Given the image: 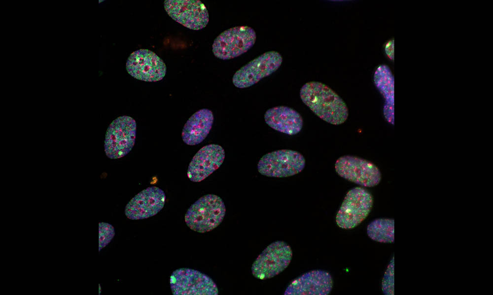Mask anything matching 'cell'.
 Returning <instances> with one entry per match:
<instances>
[{"mask_svg": "<svg viewBox=\"0 0 493 295\" xmlns=\"http://www.w3.org/2000/svg\"><path fill=\"white\" fill-rule=\"evenodd\" d=\"M166 196L164 192L156 186L149 187L135 196L127 204L125 214L132 220H140L152 217L164 207Z\"/></svg>", "mask_w": 493, "mask_h": 295, "instance_id": "cell-14", "label": "cell"}, {"mask_svg": "<svg viewBox=\"0 0 493 295\" xmlns=\"http://www.w3.org/2000/svg\"><path fill=\"white\" fill-rule=\"evenodd\" d=\"M226 208L221 198L206 195L193 204L184 217L187 226L194 231L204 233L213 230L223 221Z\"/></svg>", "mask_w": 493, "mask_h": 295, "instance_id": "cell-2", "label": "cell"}, {"mask_svg": "<svg viewBox=\"0 0 493 295\" xmlns=\"http://www.w3.org/2000/svg\"><path fill=\"white\" fill-rule=\"evenodd\" d=\"M164 6L173 19L189 29L200 30L209 23L208 11L200 0H166Z\"/></svg>", "mask_w": 493, "mask_h": 295, "instance_id": "cell-11", "label": "cell"}, {"mask_svg": "<svg viewBox=\"0 0 493 295\" xmlns=\"http://www.w3.org/2000/svg\"><path fill=\"white\" fill-rule=\"evenodd\" d=\"M368 236L372 240L381 243H393L394 220L379 218L372 221L367 227Z\"/></svg>", "mask_w": 493, "mask_h": 295, "instance_id": "cell-19", "label": "cell"}, {"mask_svg": "<svg viewBox=\"0 0 493 295\" xmlns=\"http://www.w3.org/2000/svg\"><path fill=\"white\" fill-rule=\"evenodd\" d=\"M373 204L371 194L363 187L352 188L347 193L337 213L336 222L343 229H352L362 222Z\"/></svg>", "mask_w": 493, "mask_h": 295, "instance_id": "cell-3", "label": "cell"}, {"mask_svg": "<svg viewBox=\"0 0 493 295\" xmlns=\"http://www.w3.org/2000/svg\"><path fill=\"white\" fill-rule=\"evenodd\" d=\"M290 246L282 241L269 245L257 257L251 266L254 277L265 280L274 277L288 266L292 259Z\"/></svg>", "mask_w": 493, "mask_h": 295, "instance_id": "cell-6", "label": "cell"}, {"mask_svg": "<svg viewBox=\"0 0 493 295\" xmlns=\"http://www.w3.org/2000/svg\"><path fill=\"white\" fill-rule=\"evenodd\" d=\"M394 285V257H393L383 278L382 289L384 294L393 295Z\"/></svg>", "mask_w": 493, "mask_h": 295, "instance_id": "cell-21", "label": "cell"}, {"mask_svg": "<svg viewBox=\"0 0 493 295\" xmlns=\"http://www.w3.org/2000/svg\"><path fill=\"white\" fill-rule=\"evenodd\" d=\"M126 67L128 73L134 78L150 82L163 79L167 71L166 66L160 57L153 52L143 49L130 55Z\"/></svg>", "mask_w": 493, "mask_h": 295, "instance_id": "cell-12", "label": "cell"}, {"mask_svg": "<svg viewBox=\"0 0 493 295\" xmlns=\"http://www.w3.org/2000/svg\"><path fill=\"white\" fill-rule=\"evenodd\" d=\"M170 287L174 295H217L218 288L213 281L197 270L181 268L170 276Z\"/></svg>", "mask_w": 493, "mask_h": 295, "instance_id": "cell-9", "label": "cell"}, {"mask_svg": "<svg viewBox=\"0 0 493 295\" xmlns=\"http://www.w3.org/2000/svg\"><path fill=\"white\" fill-rule=\"evenodd\" d=\"M336 173L342 177L363 187H372L381 180L379 168L370 161L352 155L339 158L335 164Z\"/></svg>", "mask_w": 493, "mask_h": 295, "instance_id": "cell-8", "label": "cell"}, {"mask_svg": "<svg viewBox=\"0 0 493 295\" xmlns=\"http://www.w3.org/2000/svg\"><path fill=\"white\" fill-rule=\"evenodd\" d=\"M385 52L387 57L391 60L394 59V39L388 41L386 44Z\"/></svg>", "mask_w": 493, "mask_h": 295, "instance_id": "cell-22", "label": "cell"}, {"mask_svg": "<svg viewBox=\"0 0 493 295\" xmlns=\"http://www.w3.org/2000/svg\"><path fill=\"white\" fill-rule=\"evenodd\" d=\"M225 158L223 148L217 144L206 145L200 149L191 160L187 172L188 178L200 182L218 169Z\"/></svg>", "mask_w": 493, "mask_h": 295, "instance_id": "cell-13", "label": "cell"}, {"mask_svg": "<svg viewBox=\"0 0 493 295\" xmlns=\"http://www.w3.org/2000/svg\"><path fill=\"white\" fill-rule=\"evenodd\" d=\"M305 166V159L300 153L280 149L263 155L258 163L257 170L263 176L285 177L300 173Z\"/></svg>", "mask_w": 493, "mask_h": 295, "instance_id": "cell-7", "label": "cell"}, {"mask_svg": "<svg viewBox=\"0 0 493 295\" xmlns=\"http://www.w3.org/2000/svg\"><path fill=\"white\" fill-rule=\"evenodd\" d=\"M256 35L248 26H237L221 32L212 46L214 55L226 60L238 57L249 50L254 44Z\"/></svg>", "mask_w": 493, "mask_h": 295, "instance_id": "cell-5", "label": "cell"}, {"mask_svg": "<svg viewBox=\"0 0 493 295\" xmlns=\"http://www.w3.org/2000/svg\"><path fill=\"white\" fill-rule=\"evenodd\" d=\"M282 61V57L278 52H266L239 69L233 77V83L240 88L252 86L275 72Z\"/></svg>", "mask_w": 493, "mask_h": 295, "instance_id": "cell-10", "label": "cell"}, {"mask_svg": "<svg viewBox=\"0 0 493 295\" xmlns=\"http://www.w3.org/2000/svg\"><path fill=\"white\" fill-rule=\"evenodd\" d=\"M375 85L385 99L384 113L387 119L392 123L394 116V77L389 68L382 64L376 70Z\"/></svg>", "mask_w": 493, "mask_h": 295, "instance_id": "cell-18", "label": "cell"}, {"mask_svg": "<svg viewBox=\"0 0 493 295\" xmlns=\"http://www.w3.org/2000/svg\"><path fill=\"white\" fill-rule=\"evenodd\" d=\"M333 287L330 274L325 271L314 270L294 279L286 288L285 295H327Z\"/></svg>", "mask_w": 493, "mask_h": 295, "instance_id": "cell-15", "label": "cell"}, {"mask_svg": "<svg viewBox=\"0 0 493 295\" xmlns=\"http://www.w3.org/2000/svg\"><path fill=\"white\" fill-rule=\"evenodd\" d=\"M264 119L272 129L289 135L298 134L303 125L300 114L292 108L284 106L268 110L265 113Z\"/></svg>", "mask_w": 493, "mask_h": 295, "instance_id": "cell-16", "label": "cell"}, {"mask_svg": "<svg viewBox=\"0 0 493 295\" xmlns=\"http://www.w3.org/2000/svg\"><path fill=\"white\" fill-rule=\"evenodd\" d=\"M115 235L113 227L106 222L99 223V251L106 247Z\"/></svg>", "mask_w": 493, "mask_h": 295, "instance_id": "cell-20", "label": "cell"}, {"mask_svg": "<svg viewBox=\"0 0 493 295\" xmlns=\"http://www.w3.org/2000/svg\"><path fill=\"white\" fill-rule=\"evenodd\" d=\"M137 124L131 117L122 116L115 119L106 131L105 152L110 159H119L126 155L133 148Z\"/></svg>", "mask_w": 493, "mask_h": 295, "instance_id": "cell-4", "label": "cell"}, {"mask_svg": "<svg viewBox=\"0 0 493 295\" xmlns=\"http://www.w3.org/2000/svg\"><path fill=\"white\" fill-rule=\"evenodd\" d=\"M212 112L202 109L193 114L184 124L181 137L185 144L194 146L201 143L210 133L213 123Z\"/></svg>", "mask_w": 493, "mask_h": 295, "instance_id": "cell-17", "label": "cell"}, {"mask_svg": "<svg viewBox=\"0 0 493 295\" xmlns=\"http://www.w3.org/2000/svg\"><path fill=\"white\" fill-rule=\"evenodd\" d=\"M300 98L317 116L328 123L339 125L348 118L349 111L343 100L327 85L316 81L306 83Z\"/></svg>", "mask_w": 493, "mask_h": 295, "instance_id": "cell-1", "label": "cell"}]
</instances>
